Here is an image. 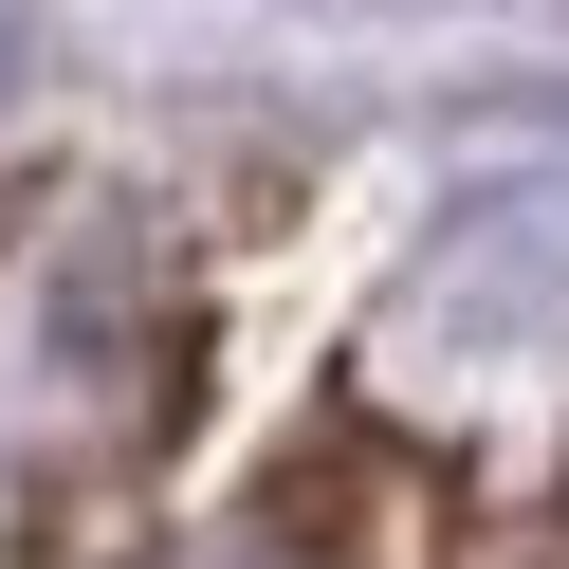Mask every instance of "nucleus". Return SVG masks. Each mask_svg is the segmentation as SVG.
<instances>
[{
  "label": "nucleus",
  "instance_id": "obj_2",
  "mask_svg": "<svg viewBox=\"0 0 569 569\" xmlns=\"http://www.w3.org/2000/svg\"><path fill=\"white\" fill-rule=\"evenodd\" d=\"M19 56H38V38H19V0H0V92H19Z\"/></svg>",
  "mask_w": 569,
  "mask_h": 569
},
{
  "label": "nucleus",
  "instance_id": "obj_1",
  "mask_svg": "<svg viewBox=\"0 0 569 569\" xmlns=\"http://www.w3.org/2000/svg\"><path fill=\"white\" fill-rule=\"evenodd\" d=\"M184 569H349V551H331L312 515H239V532H202Z\"/></svg>",
  "mask_w": 569,
  "mask_h": 569
}]
</instances>
